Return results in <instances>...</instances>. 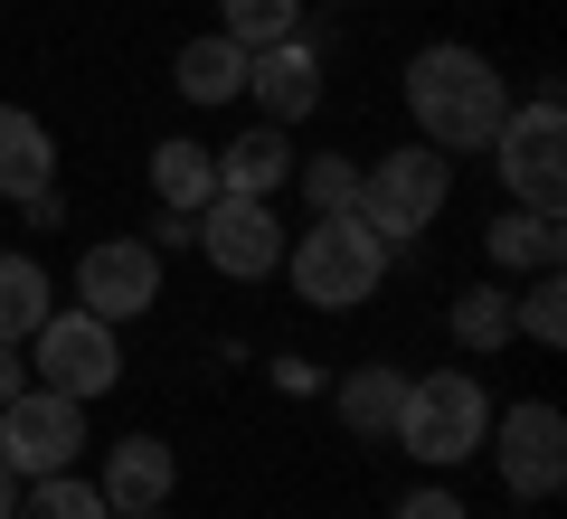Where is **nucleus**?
I'll use <instances>...</instances> for the list:
<instances>
[{
    "label": "nucleus",
    "mask_w": 567,
    "mask_h": 519,
    "mask_svg": "<svg viewBox=\"0 0 567 519\" xmlns=\"http://www.w3.org/2000/svg\"><path fill=\"white\" fill-rule=\"evenodd\" d=\"M406 114H416V133L435 152H483L502 133V114H511V85H502V66L483 48L445 39V48H416L406 58Z\"/></svg>",
    "instance_id": "1"
},
{
    "label": "nucleus",
    "mask_w": 567,
    "mask_h": 519,
    "mask_svg": "<svg viewBox=\"0 0 567 519\" xmlns=\"http://www.w3.org/2000/svg\"><path fill=\"white\" fill-rule=\"evenodd\" d=\"M284 274H293V302H312V312H360L388 283V237L360 227V208L312 218L303 237H293V256H284Z\"/></svg>",
    "instance_id": "2"
},
{
    "label": "nucleus",
    "mask_w": 567,
    "mask_h": 519,
    "mask_svg": "<svg viewBox=\"0 0 567 519\" xmlns=\"http://www.w3.org/2000/svg\"><path fill=\"white\" fill-rule=\"evenodd\" d=\"M492 435V397L473 369H435V378H406V406H398V454L425 463V473H454V463H473Z\"/></svg>",
    "instance_id": "3"
},
{
    "label": "nucleus",
    "mask_w": 567,
    "mask_h": 519,
    "mask_svg": "<svg viewBox=\"0 0 567 519\" xmlns=\"http://www.w3.org/2000/svg\"><path fill=\"white\" fill-rule=\"evenodd\" d=\"M445 199H454V152H435V142H406V152H379V160L360 170V227H379L388 246L425 237Z\"/></svg>",
    "instance_id": "4"
},
{
    "label": "nucleus",
    "mask_w": 567,
    "mask_h": 519,
    "mask_svg": "<svg viewBox=\"0 0 567 519\" xmlns=\"http://www.w3.org/2000/svg\"><path fill=\"white\" fill-rule=\"evenodd\" d=\"M492 170H502V189L520 208H558L567 199V114H558V85H539L529 104H511L502 133L483 142Z\"/></svg>",
    "instance_id": "5"
},
{
    "label": "nucleus",
    "mask_w": 567,
    "mask_h": 519,
    "mask_svg": "<svg viewBox=\"0 0 567 519\" xmlns=\"http://www.w3.org/2000/svg\"><path fill=\"white\" fill-rule=\"evenodd\" d=\"M20 350H29V378L58 387V397H76V406H95L104 387L123 378V340H114V321H95V312H48Z\"/></svg>",
    "instance_id": "6"
},
{
    "label": "nucleus",
    "mask_w": 567,
    "mask_h": 519,
    "mask_svg": "<svg viewBox=\"0 0 567 519\" xmlns=\"http://www.w3.org/2000/svg\"><path fill=\"white\" fill-rule=\"evenodd\" d=\"M492 463H502V491L511 500H558L567 481V416L548 397H520L511 416H492Z\"/></svg>",
    "instance_id": "7"
},
{
    "label": "nucleus",
    "mask_w": 567,
    "mask_h": 519,
    "mask_svg": "<svg viewBox=\"0 0 567 519\" xmlns=\"http://www.w3.org/2000/svg\"><path fill=\"white\" fill-rule=\"evenodd\" d=\"M85 454V406L58 397V387H20V397L0 406V463L20 481L39 473H66V463Z\"/></svg>",
    "instance_id": "8"
},
{
    "label": "nucleus",
    "mask_w": 567,
    "mask_h": 519,
    "mask_svg": "<svg viewBox=\"0 0 567 519\" xmlns=\"http://www.w3.org/2000/svg\"><path fill=\"white\" fill-rule=\"evenodd\" d=\"M162 302V246H142V237H95L76 256V312H95V321H142Z\"/></svg>",
    "instance_id": "9"
},
{
    "label": "nucleus",
    "mask_w": 567,
    "mask_h": 519,
    "mask_svg": "<svg viewBox=\"0 0 567 519\" xmlns=\"http://www.w3.org/2000/svg\"><path fill=\"white\" fill-rule=\"evenodd\" d=\"M199 256L218 264L227 283H265L284 264V227H275V199H208L199 208Z\"/></svg>",
    "instance_id": "10"
},
{
    "label": "nucleus",
    "mask_w": 567,
    "mask_h": 519,
    "mask_svg": "<svg viewBox=\"0 0 567 519\" xmlns=\"http://www.w3.org/2000/svg\"><path fill=\"white\" fill-rule=\"evenodd\" d=\"M246 95H256V114L284 123V133L322 104V58H312L303 29H293V39H275V48H246Z\"/></svg>",
    "instance_id": "11"
},
{
    "label": "nucleus",
    "mask_w": 567,
    "mask_h": 519,
    "mask_svg": "<svg viewBox=\"0 0 567 519\" xmlns=\"http://www.w3.org/2000/svg\"><path fill=\"white\" fill-rule=\"evenodd\" d=\"M171 481H181V463H171V444L162 435H123L114 454H104V510H162L171 500Z\"/></svg>",
    "instance_id": "12"
},
{
    "label": "nucleus",
    "mask_w": 567,
    "mask_h": 519,
    "mask_svg": "<svg viewBox=\"0 0 567 519\" xmlns=\"http://www.w3.org/2000/svg\"><path fill=\"white\" fill-rule=\"evenodd\" d=\"M39 189H58V133H48L29 104H0V199L20 208V199H39Z\"/></svg>",
    "instance_id": "13"
},
{
    "label": "nucleus",
    "mask_w": 567,
    "mask_h": 519,
    "mask_svg": "<svg viewBox=\"0 0 567 519\" xmlns=\"http://www.w3.org/2000/svg\"><path fill=\"white\" fill-rule=\"evenodd\" d=\"M284 180H293V142H284V123H256V133L218 142V189H227V199H275Z\"/></svg>",
    "instance_id": "14"
},
{
    "label": "nucleus",
    "mask_w": 567,
    "mask_h": 519,
    "mask_svg": "<svg viewBox=\"0 0 567 519\" xmlns=\"http://www.w3.org/2000/svg\"><path fill=\"white\" fill-rule=\"evenodd\" d=\"M483 256L502 264V274H548V264L567 256V227H558V208H502V218L483 227Z\"/></svg>",
    "instance_id": "15"
},
{
    "label": "nucleus",
    "mask_w": 567,
    "mask_h": 519,
    "mask_svg": "<svg viewBox=\"0 0 567 519\" xmlns=\"http://www.w3.org/2000/svg\"><path fill=\"white\" fill-rule=\"evenodd\" d=\"M152 199L181 208V218H199V208L218 199V152H208V142H152Z\"/></svg>",
    "instance_id": "16"
},
{
    "label": "nucleus",
    "mask_w": 567,
    "mask_h": 519,
    "mask_svg": "<svg viewBox=\"0 0 567 519\" xmlns=\"http://www.w3.org/2000/svg\"><path fill=\"white\" fill-rule=\"evenodd\" d=\"M171 85H181L189 104H237L246 95V48L227 39V29H218V39H189L181 66H171Z\"/></svg>",
    "instance_id": "17"
},
{
    "label": "nucleus",
    "mask_w": 567,
    "mask_h": 519,
    "mask_svg": "<svg viewBox=\"0 0 567 519\" xmlns=\"http://www.w3.org/2000/svg\"><path fill=\"white\" fill-rule=\"evenodd\" d=\"M58 312V293H48V264L39 256H20V246H0V340L20 350L39 321Z\"/></svg>",
    "instance_id": "18"
},
{
    "label": "nucleus",
    "mask_w": 567,
    "mask_h": 519,
    "mask_svg": "<svg viewBox=\"0 0 567 519\" xmlns=\"http://www.w3.org/2000/svg\"><path fill=\"white\" fill-rule=\"evenodd\" d=\"M331 406H341V425H350V435H398L406 369H350V378L331 387Z\"/></svg>",
    "instance_id": "19"
},
{
    "label": "nucleus",
    "mask_w": 567,
    "mask_h": 519,
    "mask_svg": "<svg viewBox=\"0 0 567 519\" xmlns=\"http://www.w3.org/2000/svg\"><path fill=\"white\" fill-rule=\"evenodd\" d=\"M454 350H464V360L511 350V293H502V283H473V293H454Z\"/></svg>",
    "instance_id": "20"
},
{
    "label": "nucleus",
    "mask_w": 567,
    "mask_h": 519,
    "mask_svg": "<svg viewBox=\"0 0 567 519\" xmlns=\"http://www.w3.org/2000/svg\"><path fill=\"white\" fill-rule=\"evenodd\" d=\"M10 519H114V510H104V491L76 481V463H66V473L20 481V510H10Z\"/></svg>",
    "instance_id": "21"
},
{
    "label": "nucleus",
    "mask_w": 567,
    "mask_h": 519,
    "mask_svg": "<svg viewBox=\"0 0 567 519\" xmlns=\"http://www.w3.org/2000/svg\"><path fill=\"white\" fill-rule=\"evenodd\" d=\"M218 29L237 48H275V39L303 29V0H218Z\"/></svg>",
    "instance_id": "22"
},
{
    "label": "nucleus",
    "mask_w": 567,
    "mask_h": 519,
    "mask_svg": "<svg viewBox=\"0 0 567 519\" xmlns=\"http://www.w3.org/2000/svg\"><path fill=\"white\" fill-rule=\"evenodd\" d=\"M293 180H303V208H312V218H341V208H360V160H350V152H312Z\"/></svg>",
    "instance_id": "23"
},
{
    "label": "nucleus",
    "mask_w": 567,
    "mask_h": 519,
    "mask_svg": "<svg viewBox=\"0 0 567 519\" xmlns=\"http://www.w3.org/2000/svg\"><path fill=\"white\" fill-rule=\"evenodd\" d=\"M511 331H529L539 350H558V340H567V283H558V264L529 274V293H511Z\"/></svg>",
    "instance_id": "24"
},
{
    "label": "nucleus",
    "mask_w": 567,
    "mask_h": 519,
    "mask_svg": "<svg viewBox=\"0 0 567 519\" xmlns=\"http://www.w3.org/2000/svg\"><path fill=\"white\" fill-rule=\"evenodd\" d=\"M388 519H473V510H464V500L445 491V481H425V491H406V500H398Z\"/></svg>",
    "instance_id": "25"
},
{
    "label": "nucleus",
    "mask_w": 567,
    "mask_h": 519,
    "mask_svg": "<svg viewBox=\"0 0 567 519\" xmlns=\"http://www.w3.org/2000/svg\"><path fill=\"white\" fill-rule=\"evenodd\" d=\"M142 246H199V218H181V208H162V218H152V237Z\"/></svg>",
    "instance_id": "26"
},
{
    "label": "nucleus",
    "mask_w": 567,
    "mask_h": 519,
    "mask_svg": "<svg viewBox=\"0 0 567 519\" xmlns=\"http://www.w3.org/2000/svg\"><path fill=\"white\" fill-rule=\"evenodd\" d=\"M20 387H29V360H20V350H10V340H0V406L20 397Z\"/></svg>",
    "instance_id": "27"
},
{
    "label": "nucleus",
    "mask_w": 567,
    "mask_h": 519,
    "mask_svg": "<svg viewBox=\"0 0 567 519\" xmlns=\"http://www.w3.org/2000/svg\"><path fill=\"white\" fill-rule=\"evenodd\" d=\"M20 510V473H10V463H0V519Z\"/></svg>",
    "instance_id": "28"
},
{
    "label": "nucleus",
    "mask_w": 567,
    "mask_h": 519,
    "mask_svg": "<svg viewBox=\"0 0 567 519\" xmlns=\"http://www.w3.org/2000/svg\"><path fill=\"white\" fill-rule=\"evenodd\" d=\"M114 519H171V500H162V510H114Z\"/></svg>",
    "instance_id": "29"
}]
</instances>
